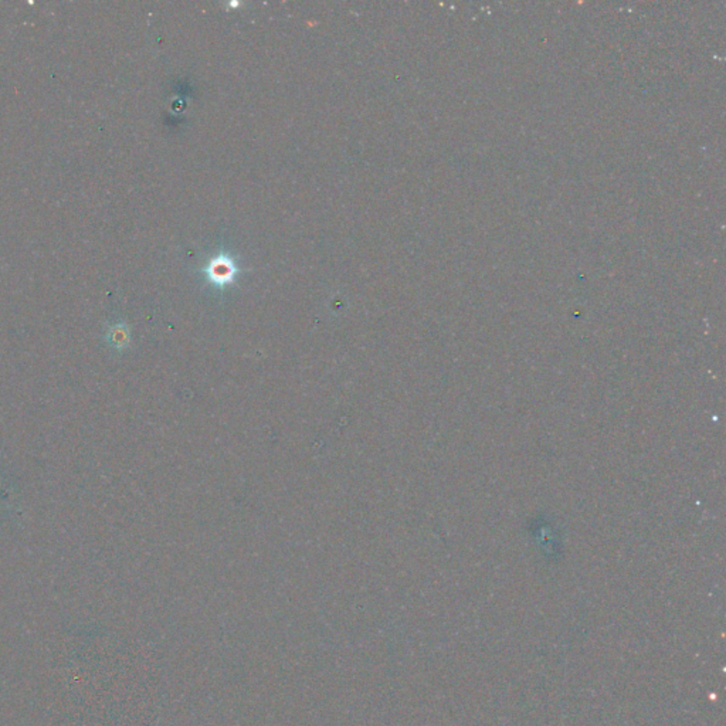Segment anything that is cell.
<instances>
[{
  "mask_svg": "<svg viewBox=\"0 0 726 726\" xmlns=\"http://www.w3.org/2000/svg\"><path fill=\"white\" fill-rule=\"evenodd\" d=\"M209 278L217 284V285H226L228 284L235 274V267L231 260L219 257L217 260H213L208 268Z\"/></svg>",
  "mask_w": 726,
  "mask_h": 726,
  "instance_id": "6da1fadb",
  "label": "cell"
},
{
  "mask_svg": "<svg viewBox=\"0 0 726 726\" xmlns=\"http://www.w3.org/2000/svg\"><path fill=\"white\" fill-rule=\"evenodd\" d=\"M106 341L112 349L118 352L125 351L131 344V332L128 325L124 322L111 325L106 333Z\"/></svg>",
  "mask_w": 726,
  "mask_h": 726,
  "instance_id": "7a4b0ae2",
  "label": "cell"
}]
</instances>
